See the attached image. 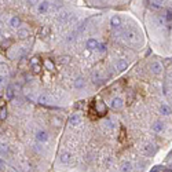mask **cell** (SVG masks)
<instances>
[{
	"mask_svg": "<svg viewBox=\"0 0 172 172\" xmlns=\"http://www.w3.org/2000/svg\"><path fill=\"white\" fill-rule=\"evenodd\" d=\"M35 137H36V140L40 143H46L50 140V134L47 132L46 130H43V128H40V130L36 131L35 134Z\"/></svg>",
	"mask_w": 172,
	"mask_h": 172,
	"instance_id": "obj_1",
	"label": "cell"
},
{
	"mask_svg": "<svg viewBox=\"0 0 172 172\" xmlns=\"http://www.w3.org/2000/svg\"><path fill=\"white\" fill-rule=\"evenodd\" d=\"M140 152H142L145 156H153V154L157 152V147H156V145H153V143H145V145L140 147Z\"/></svg>",
	"mask_w": 172,
	"mask_h": 172,
	"instance_id": "obj_2",
	"label": "cell"
},
{
	"mask_svg": "<svg viewBox=\"0 0 172 172\" xmlns=\"http://www.w3.org/2000/svg\"><path fill=\"white\" fill-rule=\"evenodd\" d=\"M52 8V3L50 2H41L37 4V13L39 14H47Z\"/></svg>",
	"mask_w": 172,
	"mask_h": 172,
	"instance_id": "obj_3",
	"label": "cell"
},
{
	"mask_svg": "<svg viewBox=\"0 0 172 172\" xmlns=\"http://www.w3.org/2000/svg\"><path fill=\"white\" fill-rule=\"evenodd\" d=\"M37 102H39L40 105H52L54 99L51 98V95H50V94L43 92V94H40L39 97H37Z\"/></svg>",
	"mask_w": 172,
	"mask_h": 172,
	"instance_id": "obj_4",
	"label": "cell"
},
{
	"mask_svg": "<svg viewBox=\"0 0 172 172\" xmlns=\"http://www.w3.org/2000/svg\"><path fill=\"white\" fill-rule=\"evenodd\" d=\"M149 70L152 72L153 75L158 76V75H161V73H162V65L160 63V62L154 61V62H152V63L149 65Z\"/></svg>",
	"mask_w": 172,
	"mask_h": 172,
	"instance_id": "obj_5",
	"label": "cell"
},
{
	"mask_svg": "<svg viewBox=\"0 0 172 172\" xmlns=\"http://www.w3.org/2000/svg\"><path fill=\"white\" fill-rule=\"evenodd\" d=\"M102 128H103V131L106 134H110L114 131V128H116V125H114V123L112 121V118H106V120L102 121Z\"/></svg>",
	"mask_w": 172,
	"mask_h": 172,
	"instance_id": "obj_6",
	"label": "cell"
},
{
	"mask_svg": "<svg viewBox=\"0 0 172 172\" xmlns=\"http://www.w3.org/2000/svg\"><path fill=\"white\" fill-rule=\"evenodd\" d=\"M73 154L72 153H69V152H62L61 153V162L62 164H65V165H70L72 162H73Z\"/></svg>",
	"mask_w": 172,
	"mask_h": 172,
	"instance_id": "obj_7",
	"label": "cell"
},
{
	"mask_svg": "<svg viewBox=\"0 0 172 172\" xmlns=\"http://www.w3.org/2000/svg\"><path fill=\"white\" fill-rule=\"evenodd\" d=\"M127 68H128V62H127L125 59L118 58L116 62H114V69H116L117 72H124Z\"/></svg>",
	"mask_w": 172,
	"mask_h": 172,
	"instance_id": "obj_8",
	"label": "cell"
},
{
	"mask_svg": "<svg viewBox=\"0 0 172 172\" xmlns=\"http://www.w3.org/2000/svg\"><path fill=\"white\" fill-rule=\"evenodd\" d=\"M152 130H153V132L161 134V132H164V131H165V124L162 123L161 120H157V121H154V123H153Z\"/></svg>",
	"mask_w": 172,
	"mask_h": 172,
	"instance_id": "obj_9",
	"label": "cell"
},
{
	"mask_svg": "<svg viewBox=\"0 0 172 172\" xmlns=\"http://www.w3.org/2000/svg\"><path fill=\"white\" fill-rule=\"evenodd\" d=\"M121 25H123V21H121L120 15H113L110 18V26L113 29H120Z\"/></svg>",
	"mask_w": 172,
	"mask_h": 172,
	"instance_id": "obj_10",
	"label": "cell"
},
{
	"mask_svg": "<svg viewBox=\"0 0 172 172\" xmlns=\"http://www.w3.org/2000/svg\"><path fill=\"white\" fill-rule=\"evenodd\" d=\"M110 107L112 109H114V110H120L121 107L124 106V102H123V99H121V98H113V99H112L110 101Z\"/></svg>",
	"mask_w": 172,
	"mask_h": 172,
	"instance_id": "obj_11",
	"label": "cell"
},
{
	"mask_svg": "<svg viewBox=\"0 0 172 172\" xmlns=\"http://www.w3.org/2000/svg\"><path fill=\"white\" fill-rule=\"evenodd\" d=\"M68 124L70 127H77L81 124V117L78 116V114H70V117H69L68 120Z\"/></svg>",
	"mask_w": 172,
	"mask_h": 172,
	"instance_id": "obj_12",
	"label": "cell"
},
{
	"mask_svg": "<svg viewBox=\"0 0 172 172\" xmlns=\"http://www.w3.org/2000/svg\"><path fill=\"white\" fill-rule=\"evenodd\" d=\"M99 44H101V43L98 41L97 39H94V37H91V39H88V40H87V43H85V46H87V48L90 50V51H94V50H98Z\"/></svg>",
	"mask_w": 172,
	"mask_h": 172,
	"instance_id": "obj_13",
	"label": "cell"
},
{
	"mask_svg": "<svg viewBox=\"0 0 172 172\" xmlns=\"http://www.w3.org/2000/svg\"><path fill=\"white\" fill-rule=\"evenodd\" d=\"M120 171L121 172H131L132 171V162L130 160H123L120 162Z\"/></svg>",
	"mask_w": 172,
	"mask_h": 172,
	"instance_id": "obj_14",
	"label": "cell"
},
{
	"mask_svg": "<svg viewBox=\"0 0 172 172\" xmlns=\"http://www.w3.org/2000/svg\"><path fill=\"white\" fill-rule=\"evenodd\" d=\"M73 87L76 88V90H83V88L85 87V80L84 77H77L75 81H73Z\"/></svg>",
	"mask_w": 172,
	"mask_h": 172,
	"instance_id": "obj_15",
	"label": "cell"
},
{
	"mask_svg": "<svg viewBox=\"0 0 172 172\" xmlns=\"http://www.w3.org/2000/svg\"><path fill=\"white\" fill-rule=\"evenodd\" d=\"M69 18H70V14H69L68 11H63V13H61L57 17V21H58V23H65Z\"/></svg>",
	"mask_w": 172,
	"mask_h": 172,
	"instance_id": "obj_16",
	"label": "cell"
},
{
	"mask_svg": "<svg viewBox=\"0 0 172 172\" xmlns=\"http://www.w3.org/2000/svg\"><path fill=\"white\" fill-rule=\"evenodd\" d=\"M95 110L99 114H105L106 113V103H103V102H97V103H95Z\"/></svg>",
	"mask_w": 172,
	"mask_h": 172,
	"instance_id": "obj_17",
	"label": "cell"
},
{
	"mask_svg": "<svg viewBox=\"0 0 172 172\" xmlns=\"http://www.w3.org/2000/svg\"><path fill=\"white\" fill-rule=\"evenodd\" d=\"M160 113H161L162 116L168 117V116H171L172 114V110H171V107H169L168 105H161V106H160Z\"/></svg>",
	"mask_w": 172,
	"mask_h": 172,
	"instance_id": "obj_18",
	"label": "cell"
},
{
	"mask_svg": "<svg viewBox=\"0 0 172 172\" xmlns=\"http://www.w3.org/2000/svg\"><path fill=\"white\" fill-rule=\"evenodd\" d=\"M17 36L20 39H26V37H29V30L25 29V28H20V29L17 30Z\"/></svg>",
	"mask_w": 172,
	"mask_h": 172,
	"instance_id": "obj_19",
	"label": "cell"
},
{
	"mask_svg": "<svg viewBox=\"0 0 172 172\" xmlns=\"http://www.w3.org/2000/svg\"><path fill=\"white\" fill-rule=\"evenodd\" d=\"M10 26L11 28H18V26H21V20H20V17H11V20H10Z\"/></svg>",
	"mask_w": 172,
	"mask_h": 172,
	"instance_id": "obj_20",
	"label": "cell"
},
{
	"mask_svg": "<svg viewBox=\"0 0 172 172\" xmlns=\"http://www.w3.org/2000/svg\"><path fill=\"white\" fill-rule=\"evenodd\" d=\"M162 18H164L165 22H171L172 21V10L171 8H167L165 13H164V15H162Z\"/></svg>",
	"mask_w": 172,
	"mask_h": 172,
	"instance_id": "obj_21",
	"label": "cell"
},
{
	"mask_svg": "<svg viewBox=\"0 0 172 172\" xmlns=\"http://www.w3.org/2000/svg\"><path fill=\"white\" fill-rule=\"evenodd\" d=\"M92 81L97 83V84H99V83L103 81V78H102L101 75H99V72H94V73H92Z\"/></svg>",
	"mask_w": 172,
	"mask_h": 172,
	"instance_id": "obj_22",
	"label": "cell"
},
{
	"mask_svg": "<svg viewBox=\"0 0 172 172\" xmlns=\"http://www.w3.org/2000/svg\"><path fill=\"white\" fill-rule=\"evenodd\" d=\"M149 6L152 7L153 10H161V8H162V3H161V2H150Z\"/></svg>",
	"mask_w": 172,
	"mask_h": 172,
	"instance_id": "obj_23",
	"label": "cell"
},
{
	"mask_svg": "<svg viewBox=\"0 0 172 172\" xmlns=\"http://www.w3.org/2000/svg\"><path fill=\"white\" fill-rule=\"evenodd\" d=\"M44 66H46L47 70H54V69H55V66H54V62L50 61V59H46V61H44Z\"/></svg>",
	"mask_w": 172,
	"mask_h": 172,
	"instance_id": "obj_24",
	"label": "cell"
},
{
	"mask_svg": "<svg viewBox=\"0 0 172 172\" xmlns=\"http://www.w3.org/2000/svg\"><path fill=\"white\" fill-rule=\"evenodd\" d=\"M6 98H7V101H11L14 98V90L11 87L7 88V91H6Z\"/></svg>",
	"mask_w": 172,
	"mask_h": 172,
	"instance_id": "obj_25",
	"label": "cell"
},
{
	"mask_svg": "<svg viewBox=\"0 0 172 172\" xmlns=\"http://www.w3.org/2000/svg\"><path fill=\"white\" fill-rule=\"evenodd\" d=\"M50 32V28H47V26H44L41 29V32H40V37H44V36H47Z\"/></svg>",
	"mask_w": 172,
	"mask_h": 172,
	"instance_id": "obj_26",
	"label": "cell"
},
{
	"mask_svg": "<svg viewBox=\"0 0 172 172\" xmlns=\"http://www.w3.org/2000/svg\"><path fill=\"white\" fill-rule=\"evenodd\" d=\"M98 51L101 52V54H103V52H106V44H99V47H98Z\"/></svg>",
	"mask_w": 172,
	"mask_h": 172,
	"instance_id": "obj_27",
	"label": "cell"
},
{
	"mask_svg": "<svg viewBox=\"0 0 172 172\" xmlns=\"http://www.w3.org/2000/svg\"><path fill=\"white\" fill-rule=\"evenodd\" d=\"M30 65H32V66H35V65H39V58H36V57H35V58H32V59H30Z\"/></svg>",
	"mask_w": 172,
	"mask_h": 172,
	"instance_id": "obj_28",
	"label": "cell"
},
{
	"mask_svg": "<svg viewBox=\"0 0 172 172\" xmlns=\"http://www.w3.org/2000/svg\"><path fill=\"white\" fill-rule=\"evenodd\" d=\"M69 57H61V59H59V61H61V63H68L69 62Z\"/></svg>",
	"mask_w": 172,
	"mask_h": 172,
	"instance_id": "obj_29",
	"label": "cell"
},
{
	"mask_svg": "<svg viewBox=\"0 0 172 172\" xmlns=\"http://www.w3.org/2000/svg\"><path fill=\"white\" fill-rule=\"evenodd\" d=\"M32 69H33V72H35V73H40V65H35V66H32Z\"/></svg>",
	"mask_w": 172,
	"mask_h": 172,
	"instance_id": "obj_30",
	"label": "cell"
},
{
	"mask_svg": "<svg viewBox=\"0 0 172 172\" xmlns=\"http://www.w3.org/2000/svg\"><path fill=\"white\" fill-rule=\"evenodd\" d=\"M4 81H6V76L0 75V85H3V84H4Z\"/></svg>",
	"mask_w": 172,
	"mask_h": 172,
	"instance_id": "obj_31",
	"label": "cell"
},
{
	"mask_svg": "<svg viewBox=\"0 0 172 172\" xmlns=\"http://www.w3.org/2000/svg\"><path fill=\"white\" fill-rule=\"evenodd\" d=\"M2 118H6V109H2Z\"/></svg>",
	"mask_w": 172,
	"mask_h": 172,
	"instance_id": "obj_32",
	"label": "cell"
},
{
	"mask_svg": "<svg viewBox=\"0 0 172 172\" xmlns=\"http://www.w3.org/2000/svg\"><path fill=\"white\" fill-rule=\"evenodd\" d=\"M52 121H54V123H55L57 125H61V121H59L58 118H52Z\"/></svg>",
	"mask_w": 172,
	"mask_h": 172,
	"instance_id": "obj_33",
	"label": "cell"
}]
</instances>
